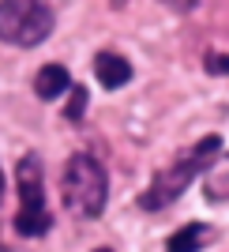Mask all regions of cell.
Returning <instances> with one entry per match:
<instances>
[{
	"label": "cell",
	"instance_id": "obj_1",
	"mask_svg": "<svg viewBox=\"0 0 229 252\" xmlns=\"http://www.w3.org/2000/svg\"><path fill=\"white\" fill-rule=\"evenodd\" d=\"M218 155H222V136H203L196 147L184 151L173 166L158 169L154 181H150V189L139 196V207L143 211H162V207H169V203H177L188 185H192L199 173H207V169L214 166Z\"/></svg>",
	"mask_w": 229,
	"mask_h": 252
},
{
	"label": "cell",
	"instance_id": "obj_2",
	"mask_svg": "<svg viewBox=\"0 0 229 252\" xmlns=\"http://www.w3.org/2000/svg\"><path fill=\"white\" fill-rule=\"evenodd\" d=\"M60 196L75 219H98L105 211V200H109L105 166L94 155H72L60 177Z\"/></svg>",
	"mask_w": 229,
	"mask_h": 252
},
{
	"label": "cell",
	"instance_id": "obj_3",
	"mask_svg": "<svg viewBox=\"0 0 229 252\" xmlns=\"http://www.w3.org/2000/svg\"><path fill=\"white\" fill-rule=\"evenodd\" d=\"M15 185H19V211H15V233L19 237H42L53 226V215L45 207V185H42V158L23 155L15 166Z\"/></svg>",
	"mask_w": 229,
	"mask_h": 252
},
{
	"label": "cell",
	"instance_id": "obj_4",
	"mask_svg": "<svg viewBox=\"0 0 229 252\" xmlns=\"http://www.w3.org/2000/svg\"><path fill=\"white\" fill-rule=\"evenodd\" d=\"M57 19H53L49 4H34V0H4L0 4V42L19 45V49H34L53 34Z\"/></svg>",
	"mask_w": 229,
	"mask_h": 252
},
{
	"label": "cell",
	"instance_id": "obj_5",
	"mask_svg": "<svg viewBox=\"0 0 229 252\" xmlns=\"http://www.w3.org/2000/svg\"><path fill=\"white\" fill-rule=\"evenodd\" d=\"M94 75H98V83L105 87V91H120V87L132 79V64L120 57V53H98L94 57Z\"/></svg>",
	"mask_w": 229,
	"mask_h": 252
},
{
	"label": "cell",
	"instance_id": "obj_6",
	"mask_svg": "<svg viewBox=\"0 0 229 252\" xmlns=\"http://www.w3.org/2000/svg\"><path fill=\"white\" fill-rule=\"evenodd\" d=\"M72 87V75H68V68L64 64H45L42 72L34 75V91H38V98H57V94H64Z\"/></svg>",
	"mask_w": 229,
	"mask_h": 252
},
{
	"label": "cell",
	"instance_id": "obj_7",
	"mask_svg": "<svg viewBox=\"0 0 229 252\" xmlns=\"http://www.w3.org/2000/svg\"><path fill=\"white\" fill-rule=\"evenodd\" d=\"M207 241H210L207 222H188V226H180V230L166 241V252H199Z\"/></svg>",
	"mask_w": 229,
	"mask_h": 252
},
{
	"label": "cell",
	"instance_id": "obj_8",
	"mask_svg": "<svg viewBox=\"0 0 229 252\" xmlns=\"http://www.w3.org/2000/svg\"><path fill=\"white\" fill-rule=\"evenodd\" d=\"M83 113H86V91L83 87H72V105L64 109V117H68V121H79Z\"/></svg>",
	"mask_w": 229,
	"mask_h": 252
},
{
	"label": "cell",
	"instance_id": "obj_9",
	"mask_svg": "<svg viewBox=\"0 0 229 252\" xmlns=\"http://www.w3.org/2000/svg\"><path fill=\"white\" fill-rule=\"evenodd\" d=\"M207 72L210 75H229V53H207Z\"/></svg>",
	"mask_w": 229,
	"mask_h": 252
},
{
	"label": "cell",
	"instance_id": "obj_10",
	"mask_svg": "<svg viewBox=\"0 0 229 252\" xmlns=\"http://www.w3.org/2000/svg\"><path fill=\"white\" fill-rule=\"evenodd\" d=\"M0 200H4V173H0Z\"/></svg>",
	"mask_w": 229,
	"mask_h": 252
},
{
	"label": "cell",
	"instance_id": "obj_11",
	"mask_svg": "<svg viewBox=\"0 0 229 252\" xmlns=\"http://www.w3.org/2000/svg\"><path fill=\"white\" fill-rule=\"evenodd\" d=\"M94 252H113V249H94Z\"/></svg>",
	"mask_w": 229,
	"mask_h": 252
}]
</instances>
